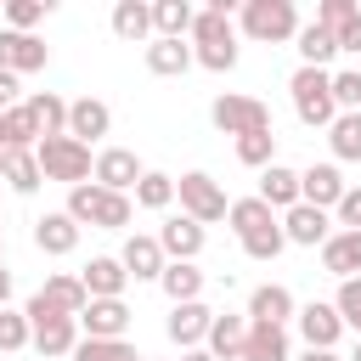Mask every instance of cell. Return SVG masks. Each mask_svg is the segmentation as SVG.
<instances>
[{"label": "cell", "mask_w": 361, "mask_h": 361, "mask_svg": "<svg viewBox=\"0 0 361 361\" xmlns=\"http://www.w3.org/2000/svg\"><path fill=\"white\" fill-rule=\"evenodd\" d=\"M68 220H73L79 231H85V226H96V231H130L135 203H130L124 192H107V186L85 180V186H68Z\"/></svg>", "instance_id": "6da1fadb"}, {"label": "cell", "mask_w": 361, "mask_h": 361, "mask_svg": "<svg viewBox=\"0 0 361 361\" xmlns=\"http://www.w3.org/2000/svg\"><path fill=\"white\" fill-rule=\"evenodd\" d=\"M288 96H293V118L305 130H327L338 118V107H333V73L327 68H293Z\"/></svg>", "instance_id": "7a4b0ae2"}, {"label": "cell", "mask_w": 361, "mask_h": 361, "mask_svg": "<svg viewBox=\"0 0 361 361\" xmlns=\"http://www.w3.org/2000/svg\"><path fill=\"white\" fill-rule=\"evenodd\" d=\"M237 28H243L254 45H288V39L299 34V6H293V0H243Z\"/></svg>", "instance_id": "3957f363"}, {"label": "cell", "mask_w": 361, "mask_h": 361, "mask_svg": "<svg viewBox=\"0 0 361 361\" xmlns=\"http://www.w3.org/2000/svg\"><path fill=\"white\" fill-rule=\"evenodd\" d=\"M34 158H39V175L45 180H62V186H85L90 180V164H96V152L85 141H73V135H45L34 147Z\"/></svg>", "instance_id": "277c9868"}, {"label": "cell", "mask_w": 361, "mask_h": 361, "mask_svg": "<svg viewBox=\"0 0 361 361\" xmlns=\"http://www.w3.org/2000/svg\"><path fill=\"white\" fill-rule=\"evenodd\" d=\"M175 197H180V214L197 220V226H214V220H226V209H231L226 186H220L214 175H203V169H186V175L175 180Z\"/></svg>", "instance_id": "5b68a950"}, {"label": "cell", "mask_w": 361, "mask_h": 361, "mask_svg": "<svg viewBox=\"0 0 361 361\" xmlns=\"http://www.w3.org/2000/svg\"><path fill=\"white\" fill-rule=\"evenodd\" d=\"M23 316H28V327H34V350H39V355H73V344H79V322H73V316L51 310L39 293L23 305Z\"/></svg>", "instance_id": "8992f818"}, {"label": "cell", "mask_w": 361, "mask_h": 361, "mask_svg": "<svg viewBox=\"0 0 361 361\" xmlns=\"http://www.w3.org/2000/svg\"><path fill=\"white\" fill-rule=\"evenodd\" d=\"M209 118H214V130L231 135V141H237V135H254V130H271V107H265L259 96H237V90L214 96Z\"/></svg>", "instance_id": "52a82bcc"}, {"label": "cell", "mask_w": 361, "mask_h": 361, "mask_svg": "<svg viewBox=\"0 0 361 361\" xmlns=\"http://www.w3.org/2000/svg\"><path fill=\"white\" fill-rule=\"evenodd\" d=\"M141 175H147V164H141L130 147H102V152H96V164H90V180H96V186H107V192H124V197L135 192V180H141Z\"/></svg>", "instance_id": "ba28073f"}, {"label": "cell", "mask_w": 361, "mask_h": 361, "mask_svg": "<svg viewBox=\"0 0 361 361\" xmlns=\"http://www.w3.org/2000/svg\"><path fill=\"white\" fill-rule=\"evenodd\" d=\"M293 327H299L305 350H338V338H344V322H338V310H333L327 299L299 305V310H293Z\"/></svg>", "instance_id": "9c48e42d"}, {"label": "cell", "mask_w": 361, "mask_h": 361, "mask_svg": "<svg viewBox=\"0 0 361 361\" xmlns=\"http://www.w3.org/2000/svg\"><path fill=\"white\" fill-rule=\"evenodd\" d=\"M51 62V45L39 39V34H17V28H0V68L6 73H39Z\"/></svg>", "instance_id": "30bf717a"}, {"label": "cell", "mask_w": 361, "mask_h": 361, "mask_svg": "<svg viewBox=\"0 0 361 361\" xmlns=\"http://www.w3.org/2000/svg\"><path fill=\"white\" fill-rule=\"evenodd\" d=\"M282 237H288V248H322L333 237V214L327 209H310V203H293L282 214Z\"/></svg>", "instance_id": "8fae6325"}, {"label": "cell", "mask_w": 361, "mask_h": 361, "mask_svg": "<svg viewBox=\"0 0 361 361\" xmlns=\"http://www.w3.org/2000/svg\"><path fill=\"white\" fill-rule=\"evenodd\" d=\"M118 265L130 271V282H158L164 276V248H158V237L152 231H130L124 237V248H118Z\"/></svg>", "instance_id": "7c38bea8"}, {"label": "cell", "mask_w": 361, "mask_h": 361, "mask_svg": "<svg viewBox=\"0 0 361 361\" xmlns=\"http://www.w3.org/2000/svg\"><path fill=\"white\" fill-rule=\"evenodd\" d=\"M152 237H158L164 259H197V254H203V243H209V226H197V220H186V214H169Z\"/></svg>", "instance_id": "4fadbf2b"}, {"label": "cell", "mask_w": 361, "mask_h": 361, "mask_svg": "<svg viewBox=\"0 0 361 361\" xmlns=\"http://www.w3.org/2000/svg\"><path fill=\"white\" fill-rule=\"evenodd\" d=\"M79 282H85V299H124L130 271L118 265V254H90L85 271H79Z\"/></svg>", "instance_id": "5bb4252c"}, {"label": "cell", "mask_w": 361, "mask_h": 361, "mask_svg": "<svg viewBox=\"0 0 361 361\" xmlns=\"http://www.w3.org/2000/svg\"><path fill=\"white\" fill-rule=\"evenodd\" d=\"M293 310H299V299L282 288V282H259L254 293H248V322H259V327H288L293 322Z\"/></svg>", "instance_id": "9a60e30c"}, {"label": "cell", "mask_w": 361, "mask_h": 361, "mask_svg": "<svg viewBox=\"0 0 361 361\" xmlns=\"http://www.w3.org/2000/svg\"><path fill=\"white\" fill-rule=\"evenodd\" d=\"M73 322H79V338H124L130 305H124V299H90Z\"/></svg>", "instance_id": "2e32d148"}, {"label": "cell", "mask_w": 361, "mask_h": 361, "mask_svg": "<svg viewBox=\"0 0 361 361\" xmlns=\"http://www.w3.org/2000/svg\"><path fill=\"white\" fill-rule=\"evenodd\" d=\"M209 322H214V310H209L203 299H192V305H169V322H164V333H169V344H180V350H203V338H209Z\"/></svg>", "instance_id": "e0dca14e"}, {"label": "cell", "mask_w": 361, "mask_h": 361, "mask_svg": "<svg viewBox=\"0 0 361 361\" xmlns=\"http://www.w3.org/2000/svg\"><path fill=\"white\" fill-rule=\"evenodd\" d=\"M344 175H338V164H310V169H299V203H310V209H327L333 214V203L344 197Z\"/></svg>", "instance_id": "ac0fdd59"}, {"label": "cell", "mask_w": 361, "mask_h": 361, "mask_svg": "<svg viewBox=\"0 0 361 361\" xmlns=\"http://www.w3.org/2000/svg\"><path fill=\"white\" fill-rule=\"evenodd\" d=\"M107 130H113V107H107V102H96V96L68 102V135H73V141L90 147V141H102Z\"/></svg>", "instance_id": "d6986e66"}, {"label": "cell", "mask_w": 361, "mask_h": 361, "mask_svg": "<svg viewBox=\"0 0 361 361\" xmlns=\"http://www.w3.org/2000/svg\"><path fill=\"white\" fill-rule=\"evenodd\" d=\"M34 248H39V254H51V259H62V254H73V248H79V226L68 220V209H51V214H39V220H34Z\"/></svg>", "instance_id": "ffe728a7"}, {"label": "cell", "mask_w": 361, "mask_h": 361, "mask_svg": "<svg viewBox=\"0 0 361 361\" xmlns=\"http://www.w3.org/2000/svg\"><path fill=\"white\" fill-rule=\"evenodd\" d=\"M192 45H231L237 39V23H231V0H209L197 17H192Z\"/></svg>", "instance_id": "44dd1931"}, {"label": "cell", "mask_w": 361, "mask_h": 361, "mask_svg": "<svg viewBox=\"0 0 361 361\" xmlns=\"http://www.w3.org/2000/svg\"><path fill=\"white\" fill-rule=\"evenodd\" d=\"M265 209H276V214H288L293 203H299V169H288L282 158L271 164V169H259V192H254Z\"/></svg>", "instance_id": "7402d4cb"}, {"label": "cell", "mask_w": 361, "mask_h": 361, "mask_svg": "<svg viewBox=\"0 0 361 361\" xmlns=\"http://www.w3.org/2000/svg\"><path fill=\"white\" fill-rule=\"evenodd\" d=\"M0 180H6L17 197H34V192L45 186V175H39V158H34L28 147H6V152H0Z\"/></svg>", "instance_id": "603a6c76"}, {"label": "cell", "mask_w": 361, "mask_h": 361, "mask_svg": "<svg viewBox=\"0 0 361 361\" xmlns=\"http://www.w3.org/2000/svg\"><path fill=\"white\" fill-rule=\"evenodd\" d=\"M237 361H293L288 327H259V322H248V333H243V350H237Z\"/></svg>", "instance_id": "cb8c5ba5"}, {"label": "cell", "mask_w": 361, "mask_h": 361, "mask_svg": "<svg viewBox=\"0 0 361 361\" xmlns=\"http://www.w3.org/2000/svg\"><path fill=\"white\" fill-rule=\"evenodd\" d=\"M322 271L338 276V282L361 276V231H333V237L322 243Z\"/></svg>", "instance_id": "d4e9b609"}, {"label": "cell", "mask_w": 361, "mask_h": 361, "mask_svg": "<svg viewBox=\"0 0 361 361\" xmlns=\"http://www.w3.org/2000/svg\"><path fill=\"white\" fill-rule=\"evenodd\" d=\"M141 62H147V73H158V79H180V73L192 68V45H186V39H147V45H141Z\"/></svg>", "instance_id": "484cf974"}, {"label": "cell", "mask_w": 361, "mask_h": 361, "mask_svg": "<svg viewBox=\"0 0 361 361\" xmlns=\"http://www.w3.org/2000/svg\"><path fill=\"white\" fill-rule=\"evenodd\" d=\"M203 271H197V259H169L164 265V276H158V288H164V299L169 305H192V299H203Z\"/></svg>", "instance_id": "4316f807"}, {"label": "cell", "mask_w": 361, "mask_h": 361, "mask_svg": "<svg viewBox=\"0 0 361 361\" xmlns=\"http://www.w3.org/2000/svg\"><path fill=\"white\" fill-rule=\"evenodd\" d=\"M243 333H248V316L214 310V322H209V338H203V350H209L214 361H237V350H243Z\"/></svg>", "instance_id": "83f0119b"}, {"label": "cell", "mask_w": 361, "mask_h": 361, "mask_svg": "<svg viewBox=\"0 0 361 361\" xmlns=\"http://www.w3.org/2000/svg\"><path fill=\"white\" fill-rule=\"evenodd\" d=\"M23 107H28L34 130H39V141L45 135H68V102L56 90H34V96H23Z\"/></svg>", "instance_id": "f1b7e54d"}, {"label": "cell", "mask_w": 361, "mask_h": 361, "mask_svg": "<svg viewBox=\"0 0 361 361\" xmlns=\"http://www.w3.org/2000/svg\"><path fill=\"white\" fill-rule=\"evenodd\" d=\"M39 299L51 305V310H62V316H79L90 299H85V282H79V271H51L45 276V288H39Z\"/></svg>", "instance_id": "f546056e"}, {"label": "cell", "mask_w": 361, "mask_h": 361, "mask_svg": "<svg viewBox=\"0 0 361 361\" xmlns=\"http://www.w3.org/2000/svg\"><path fill=\"white\" fill-rule=\"evenodd\" d=\"M197 6L192 0H152V39H186Z\"/></svg>", "instance_id": "4dcf8cb0"}, {"label": "cell", "mask_w": 361, "mask_h": 361, "mask_svg": "<svg viewBox=\"0 0 361 361\" xmlns=\"http://www.w3.org/2000/svg\"><path fill=\"white\" fill-rule=\"evenodd\" d=\"M113 34L124 45H147L152 39V6L147 0H118L113 6Z\"/></svg>", "instance_id": "1f68e13d"}, {"label": "cell", "mask_w": 361, "mask_h": 361, "mask_svg": "<svg viewBox=\"0 0 361 361\" xmlns=\"http://www.w3.org/2000/svg\"><path fill=\"white\" fill-rule=\"evenodd\" d=\"M293 51H299V68H327V73H333V56H338V45H333V34H327V28H316V23H299V34H293Z\"/></svg>", "instance_id": "d6a6232c"}, {"label": "cell", "mask_w": 361, "mask_h": 361, "mask_svg": "<svg viewBox=\"0 0 361 361\" xmlns=\"http://www.w3.org/2000/svg\"><path fill=\"white\" fill-rule=\"evenodd\" d=\"M327 147H333V164H361V113H338L327 124Z\"/></svg>", "instance_id": "836d02e7"}, {"label": "cell", "mask_w": 361, "mask_h": 361, "mask_svg": "<svg viewBox=\"0 0 361 361\" xmlns=\"http://www.w3.org/2000/svg\"><path fill=\"white\" fill-rule=\"evenodd\" d=\"M130 203H135V209H152V214H164V209L175 203V175H164V169H147V175L135 180Z\"/></svg>", "instance_id": "e575fe53"}, {"label": "cell", "mask_w": 361, "mask_h": 361, "mask_svg": "<svg viewBox=\"0 0 361 361\" xmlns=\"http://www.w3.org/2000/svg\"><path fill=\"white\" fill-rule=\"evenodd\" d=\"M276 220V209H265L259 197H231V209H226V226L237 231V243L248 237V231H259V226H271Z\"/></svg>", "instance_id": "d590c367"}, {"label": "cell", "mask_w": 361, "mask_h": 361, "mask_svg": "<svg viewBox=\"0 0 361 361\" xmlns=\"http://www.w3.org/2000/svg\"><path fill=\"white\" fill-rule=\"evenodd\" d=\"M51 11H56V0H6V6H0L6 28H17V34H34Z\"/></svg>", "instance_id": "8d00e7d4"}, {"label": "cell", "mask_w": 361, "mask_h": 361, "mask_svg": "<svg viewBox=\"0 0 361 361\" xmlns=\"http://www.w3.org/2000/svg\"><path fill=\"white\" fill-rule=\"evenodd\" d=\"M237 164H243V169H271V164H276V130L237 135Z\"/></svg>", "instance_id": "74e56055"}, {"label": "cell", "mask_w": 361, "mask_h": 361, "mask_svg": "<svg viewBox=\"0 0 361 361\" xmlns=\"http://www.w3.org/2000/svg\"><path fill=\"white\" fill-rule=\"evenodd\" d=\"M73 361H141V350L130 338H79Z\"/></svg>", "instance_id": "f35d334b"}, {"label": "cell", "mask_w": 361, "mask_h": 361, "mask_svg": "<svg viewBox=\"0 0 361 361\" xmlns=\"http://www.w3.org/2000/svg\"><path fill=\"white\" fill-rule=\"evenodd\" d=\"M282 248H288V237H282V214H276L271 226H259V231H248V237H243V254H248V259H259V265H271Z\"/></svg>", "instance_id": "ab89813d"}, {"label": "cell", "mask_w": 361, "mask_h": 361, "mask_svg": "<svg viewBox=\"0 0 361 361\" xmlns=\"http://www.w3.org/2000/svg\"><path fill=\"white\" fill-rule=\"evenodd\" d=\"M0 130H6V147H39V130H34V118H28V107L17 102V107H6L0 113Z\"/></svg>", "instance_id": "60d3db41"}, {"label": "cell", "mask_w": 361, "mask_h": 361, "mask_svg": "<svg viewBox=\"0 0 361 361\" xmlns=\"http://www.w3.org/2000/svg\"><path fill=\"white\" fill-rule=\"evenodd\" d=\"M34 344V327H28V316L23 310H0V355H17V350H28Z\"/></svg>", "instance_id": "b9f144b4"}, {"label": "cell", "mask_w": 361, "mask_h": 361, "mask_svg": "<svg viewBox=\"0 0 361 361\" xmlns=\"http://www.w3.org/2000/svg\"><path fill=\"white\" fill-rule=\"evenodd\" d=\"M327 305L338 310V322H344V333H355V338H361V276H350V282H338V293H333Z\"/></svg>", "instance_id": "7bdbcfd3"}, {"label": "cell", "mask_w": 361, "mask_h": 361, "mask_svg": "<svg viewBox=\"0 0 361 361\" xmlns=\"http://www.w3.org/2000/svg\"><path fill=\"white\" fill-rule=\"evenodd\" d=\"M333 107L361 113V68H333Z\"/></svg>", "instance_id": "ee69618b"}, {"label": "cell", "mask_w": 361, "mask_h": 361, "mask_svg": "<svg viewBox=\"0 0 361 361\" xmlns=\"http://www.w3.org/2000/svg\"><path fill=\"white\" fill-rule=\"evenodd\" d=\"M192 68L231 73V68H237V39H231V45H192Z\"/></svg>", "instance_id": "f6af8a7d"}, {"label": "cell", "mask_w": 361, "mask_h": 361, "mask_svg": "<svg viewBox=\"0 0 361 361\" xmlns=\"http://www.w3.org/2000/svg\"><path fill=\"white\" fill-rule=\"evenodd\" d=\"M333 231H361V186H344V197L333 203Z\"/></svg>", "instance_id": "bcb514c9"}, {"label": "cell", "mask_w": 361, "mask_h": 361, "mask_svg": "<svg viewBox=\"0 0 361 361\" xmlns=\"http://www.w3.org/2000/svg\"><path fill=\"white\" fill-rule=\"evenodd\" d=\"M355 11H361L355 0H322V6H316V28H327V34H333V28H344Z\"/></svg>", "instance_id": "7dc6e473"}, {"label": "cell", "mask_w": 361, "mask_h": 361, "mask_svg": "<svg viewBox=\"0 0 361 361\" xmlns=\"http://www.w3.org/2000/svg\"><path fill=\"white\" fill-rule=\"evenodd\" d=\"M333 45H338V51H350V56H361V11H355L344 28H333Z\"/></svg>", "instance_id": "c3c4849f"}, {"label": "cell", "mask_w": 361, "mask_h": 361, "mask_svg": "<svg viewBox=\"0 0 361 361\" xmlns=\"http://www.w3.org/2000/svg\"><path fill=\"white\" fill-rule=\"evenodd\" d=\"M17 102H23V85H17V73H6V68H0V113H6V107H17Z\"/></svg>", "instance_id": "681fc988"}, {"label": "cell", "mask_w": 361, "mask_h": 361, "mask_svg": "<svg viewBox=\"0 0 361 361\" xmlns=\"http://www.w3.org/2000/svg\"><path fill=\"white\" fill-rule=\"evenodd\" d=\"M6 305H11V271L0 265V310H6Z\"/></svg>", "instance_id": "f907efd6"}, {"label": "cell", "mask_w": 361, "mask_h": 361, "mask_svg": "<svg viewBox=\"0 0 361 361\" xmlns=\"http://www.w3.org/2000/svg\"><path fill=\"white\" fill-rule=\"evenodd\" d=\"M299 361H344V355H338V350H305Z\"/></svg>", "instance_id": "816d5d0a"}, {"label": "cell", "mask_w": 361, "mask_h": 361, "mask_svg": "<svg viewBox=\"0 0 361 361\" xmlns=\"http://www.w3.org/2000/svg\"><path fill=\"white\" fill-rule=\"evenodd\" d=\"M180 361H214L209 350H180Z\"/></svg>", "instance_id": "f5cc1de1"}, {"label": "cell", "mask_w": 361, "mask_h": 361, "mask_svg": "<svg viewBox=\"0 0 361 361\" xmlns=\"http://www.w3.org/2000/svg\"><path fill=\"white\" fill-rule=\"evenodd\" d=\"M344 361H361V338H355V350H350V355H344Z\"/></svg>", "instance_id": "db71d44e"}, {"label": "cell", "mask_w": 361, "mask_h": 361, "mask_svg": "<svg viewBox=\"0 0 361 361\" xmlns=\"http://www.w3.org/2000/svg\"><path fill=\"white\" fill-rule=\"evenodd\" d=\"M0 265H6V237H0Z\"/></svg>", "instance_id": "11a10c76"}, {"label": "cell", "mask_w": 361, "mask_h": 361, "mask_svg": "<svg viewBox=\"0 0 361 361\" xmlns=\"http://www.w3.org/2000/svg\"><path fill=\"white\" fill-rule=\"evenodd\" d=\"M0 152H6V130H0Z\"/></svg>", "instance_id": "9f6ffc18"}, {"label": "cell", "mask_w": 361, "mask_h": 361, "mask_svg": "<svg viewBox=\"0 0 361 361\" xmlns=\"http://www.w3.org/2000/svg\"><path fill=\"white\" fill-rule=\"evenodd\" d=\"M0 237H6V220H0Z\"/></svg>", "instance_id": "6f0895ef"}, {"label": "cell", "mask_w": 361, "mask_h": 361, "mask_svg": "<svg viewBox=\"0 0 361 361\" xmlns=\"http://www.w3.org/2000/svg\"><path fill=\"white\" fill-rule=\"evenodd\" d=\"M141 361H152V355H141Z\"/></svg>", "instance_id": "680465c9"}]
</instances>
